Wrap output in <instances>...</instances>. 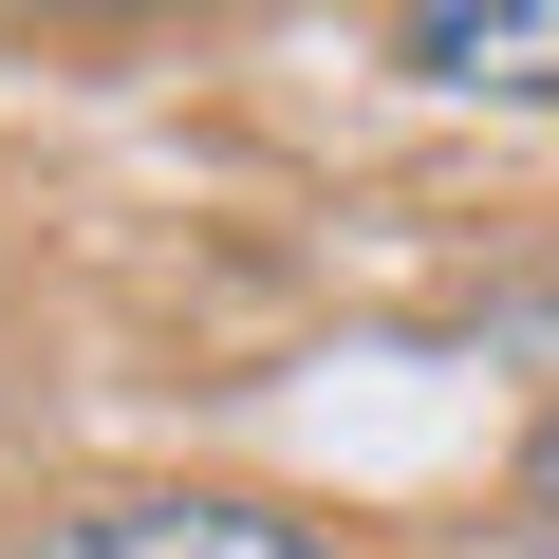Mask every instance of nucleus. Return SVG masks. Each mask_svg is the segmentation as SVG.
<instances>
[{"label":"nucleus","mask_w":559,"mask_h":559,"mask_svg":"<svg viewBox=\"0 0 559 559\" xmlns=\"http://www.w3.org/2000/svg\"><path fill=\"white\" fill-rule=\"evenodd\" d=\"M392 57L448 94H559V0H429V20H392Z\"/></svg>","instance_id":"2"},{"label":"nucleus","mask_w":559,"mask_h":559,"mask_svg":"<svg viewBox=\"0 0 559 559\" xmlns=\"http://www.w3.org/2000/svg\"><path fill=\"white\" fill-rule=\"evenodd\" d=\"M522 503H540V540H559V411H540V466H522Z\"/></svg>","instance_id":"3"},{"label":"nucleus","mask_w":559,"mask_h":559,"mask_svg":"<svg viewBox=\"0 0 559 559\" xmlns=\"http://www.w3.org/2000/svg\"><path fill=\"white\" fill-rule=\"evenodd\" d=\"M38 559H336V540H299L280 503H75L38 522Z\"/></svg>","instance_id":"1"}]
</instances>
